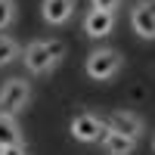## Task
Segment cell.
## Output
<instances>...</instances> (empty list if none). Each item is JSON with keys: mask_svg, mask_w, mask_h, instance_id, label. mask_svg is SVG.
<instances>
[{"mask_svg": "<svg viewBox=\"0 0 155 155\" xmlns=\"http://www.w3.org/2000/svg\"><path fill=\"white\" fill-rule=\"evenodd\" d=\"M65 56V44L59 41V37H50V41H44V37H37V41H31L28 47H25V68H28L31 74H50L59 59Z\"/></svg>", "mask_w": 155, "mask_h": 155, "instance_id": "obj_1", "label": "cell"}, {"mask_svg": "<svg viewBox=\"0 0 155 155\" xmlns=\"http://www.w3.org/2000/svg\"><path fill=\"white\" fill-rule=\"evenodd\" d=\"M121 65H124V59H121L118 50L102 47V50H93V53L87 56L84 71H87L90 81H112V78L121 71Z\"/></svg>", "mask_w": 155, "mask_h": 155, "instance_id": "obj_2", "label": "cell"}, {"mask_svg": "<svg viewBox=\"0 0 155 155\" xmlns=\"http://www.w3.org/2000/svg\"><path fill=\"white\" fill-rule=\"evenodd\" d=\"M28 102H31V87L25 78H9V81L0 87V112H6V115H22L25 109H28Z\"/></svg>", "mask_w": 155, "mask_h": 155, "instance_id": "obj_3", "label": "cell"}, {"mask_svg": "<svg viewBox=\"0 0 155 155\" xmlns=\"http://www.w3.org/2000/svg\"><path fill=\"white\" fill-rule=\"evenodd\" d=\"M68 130L78 143H102V137L109 134V124L106 118H99L93 112H78L68 124Z\"/></svg>", "mask_w": 155, "mask_h": 155, "instance_id": "obj_4", "label": "cell"}, {"mask_svg": "<svg viewBox=\"0 0 155 155\" xmlns=\"http://www.w3.org/2000/svg\"><path fill=\"white\" fill-rule=\"evenodd\" d=\"M130 28L143 41H155V0H140L130 9Z\"/></svg>", "mask_w": 155, "mask_h": 155, "instance_id": "obj_5", "label": "cell"}, {"mask_svg": "<svg viewBox=\"0 0 155 155\" xmlns=\"http://www.w3.org/2000/svg\"><path fill=\"white\" fill-rule=\"evenodd\" d=\"M106 124L112 127V130H118V134H124V137H130V140H140V137L146 134L143 118H140L137 112H130V109H118V112H112L109 118H106Z\"/></svg>", "mask_w": 155, "mask_h": 155, "instance_id": "obj_6", "label": "cell"}, {"mask_svg": "<svg viewBox=\"0 0 155 155\" xmlns=\"http://www.w3.org/2000/svg\"><path fill=\"white\" fill-rule=\"evenodd\" d=\"M115 28V12H106V9H90L84 16V34L99 41V37H109Z\"/></svg>", "mask_w": 155, "mask_h": 155, "instance_id": "obj_7", "label": "cell"}, {"mask_svg": "<svg viewBox=\"0 0 155 155\" xmlns=\"http://www.w3.org/2000/svg\"><path fill=\"white\" fill-rule=\"evenodd\" d=\"M41 16L47 25H65L74 16V0H44L41 3Z\"/></svg>", "mask_w": 155, "mask_h": 155, "instance_id": "obj_8", "label": "cell"}, {"mask_svg": "<svg viewBox=\"0 0 155 155\" xmlns=\"http://www.w3.org/2000/svg\"><path fill=\"white\" fill-rule=\"evenodd\" d=\"M102 152L106 155H134L137 152V140H130V137H124V134L109 127V134L102 137Z\"/></svg>", "mask_w": 155, "mask_h": 155, "instance_id": "obj_9", "label": "cell"}, {"mask_svg": "<svg viewBox=\"0 0 155 155\" xmlns=\"http://www.w3.org/2000/svg\"><path fill=\"white\" fill-rule=\"evenodd\" d=\"M22 143V130H19V121L12 118V115L0 112V149L3 146H16Z\"/></svg>", "mask_w": 155, "mask_h": 155, "instance_id": "obj_10", "label": "cell"}, {"mask_svg": "<svg viewBox=\"0 0 155 155\" xmlns=\"http://www.w3.org/2000/svg\"><path fill=\"white\" fill-rule=\"evenodd\" d=\"M22 53L19 50V44L12 41V37H6V34H0V68L3 65H9V62H16V56Z\"/></svg>", "mask_w": 155, "mask_h": 155, "instance_id": "obj_11", "label": "cell"}, {"mask_svg": "<svg viewBox=\"0 0 155 155\" xmlns=\"http://www.w3.org/2000/svg\"><path fill=\"white\" fill-rule=\"evenodd\" d=\"M16 22V0H0V31Z\"/></svg>", "mask_w": 155, "mask_h": 155, "instance_id": "obj_12", "label": "cell"}, {"mask_svg": "<svg viewBox=\"0 0 155 155\" xmlns=\"http://www.w3.org/2000/svg\"><path fill=\"white\" fill-rule=\"evenodd\" d=\"M121 6V0H93V9H106V12H115Z\"/></svg>", "mask_w": 155, "mask_h": 155, "instance_id": "obj_13", "label": "cell"}, {"mask_svg": "<svg viewBox=\"0 0 155 155\" xmlns=\"http://www.w3.org/2000/svg\"><path fill=\"white\" fill-rule=\"evenodd\" d=\"M0 155H28V149H25V143H16V146H3Z\"/></svg>", "mask_w": 155, "mask_h": 155, "instance_id": "obj_14", "label": "cell"}, {"mask_svg": "<svg viewBox=\"0 0 155 155\" xmlns=\"http://www.w3.org/2000/svg\"><path fill=\"white\" fill-rule=\"evenodd\" d=\"M152 152H155V137H152Z\"/></svg>", "mask_w": 155, "mask_h": 155, "instance_id": "obj_15", "label": "cell"}]
</instances>
